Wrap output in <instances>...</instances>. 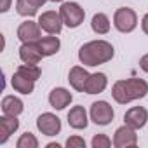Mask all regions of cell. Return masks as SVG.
I'll use <instances>...</instances> for the list:
<instances>
[{"mask_svg": "<svg viewBox=\"0 0 148 148\" xmlns=\"http://www.w3.org/2000/svg\"><path fill=\"white\" fill-rule=\"evenodd\" d=\"M71 99H73L71 92L68 89H64V87H56V89H52L49 92V103L56 110H64L71 103Z\"/></svg>", "mask_w": 148, "mask_h": 148, "instance_id": "obj_13", "label": "cell"}, {"mask_svg": "<svg viewBox=\"0 0 148 148\" xmlns=\"http://www.w3.org/2000/svg\"><path fill=\"white\" fill-rule=\"evenodd\" d=\"M16 11L19 16H26V18H32L37 14V7L32 5L28 0H16Z\"/></svg>", "mask_w": 148, "mask_h": 148, "instance_id": "obj_22", "label": "cell"}, {"mask_svg": "<svg viewBox=\"0 0 148 148\" xmlns=\"http://www.w3.org/2000/svg\"><path fill=\"white\" fill-rule=\"evenodd\" d=\"M28 2H30L32 5H35V7L38 9V7H42V5H44V4L47 2V0H28Z\"/></svg>", "mask_w": 148, "mask_h": 148, "instance_id": "obj_28", "label": "cell"}, {"mask_svg": "<svg viewBox=\"0 0 148 148\" xmlns=\"http://www.w3.org/2000/svg\"><path fill=\"white\" fill-rule=\"evenodd\" d=\"M47 148H59V145H58V143H49Z\"/></svg>", "mask_w": 148, "mask_h": 148, "instance_id": "obj_30", "label": "cell"}, {"mask_svg": "<svg viewBox=\"0 0 148 148\" xmlns=\"http://www.w3.org/2000/svg\"><path fill=\"white\" fill-rule=\"evenodd\" d=\"M37 44H38V47H40V51H42L44 56H52V54H56V52L59 51V47H61L59 38H58V37H52V35L40 38Z\"/></svg>", "mask_w": 148, "mask_h": 148, "instance_id": "obj_19", "label": "cell"}, {"mask_svg": "<svg viewBox=\"0 0 148 148\" xmlns=\"http://www.w3.org/2000/svg\"><path fill=\"white\" fill-rule=\"evenodd\" d=\"M138 145V134L136 129H132L131 125H122L115 131L113 134V146L115 148H131Z\"/></svg>", "mask_w": 148, "mask_h": 148, "instance_id": "obj_7", "label": "cell"}, {"mask_svg": "<svg viewBox=\"0 0 148 148\" xmlns=\"http://www.w3.org/2000/svg\"><path fill=\"white\" fill-rule=\"evenodd\" d=\"M148 94V84L143 79L117 80L112 87V96L119 105H127L134 99H141Z\"/></svg>", "mask_w": 148, "mask_h": 148, "instance_id": "obj_2", "label": "cell"}, {"mask_svg": "<svg viewBox=\"0 0 148 148\" xmlns=\"http://www.w3.org/2000/svg\"><path fill=\"white\" fill-rule=\"evenodd\" d=\"M59 14H61L63 23L68 28H77V26H80L84 23V18H86L84 9L77 2H64V4H61Z\"/></svg>", "mask_w": 148, "mask_h": 148, "instance_id": "obj_3", "label": "cell"}, {"mask_svg": "<svg viewBox=\"0 0 148 148\" xmlns=\"http://www.w3.org/2000/svg\"><path fill=\"white\" fill-rule=\"evenodd\" d=\"M16 71L21 73V75H25V77H28V79H32V80H38L40 75H42V71H40V68L37 64H26V63L18 66Z\"/></svg>", "mask_w": 148, "mask_h": 148, "instance_id": "obj_21", "label": "cell"}, {"mask_svg": "<svg viewBox=\"0 0 148 148\" xmlns=\"http://www.w3.org/2000/svg\"><path fill=\"white\" fill-rule=\"evenodd\" d=\"M38 25L44 32H47L49 35H58L61 33L63 30V19H61V14L56 12V11H45L40 14L38 18Z\"/></svg>", "mask_w": 148, "mask_h": 148, "instance_id": "obj_6", "label": "cell"}, {"mask_svg": "<svg viewBox=\"0 0 148 148\" xmlns=\"http://www.w3.org/2000/svg\"><path fill=\"white\" fill-rule=\"evenodd\" d=\"M16 146H18V148H37V146H38V139L35 138V134L25 132V134H21V138L18 139Z\"/></svg>", "mask_w": 148, "mask_h": 148, "instance_id": "obj_23", "label": "cell"}, {"mask_svg": "<svg viewBox=\"0 0 148 148\" xmlns=\"http://www.w3.org/2000/svg\"><path fill=\"white\" fill-rule=\"evenodd\" d=\"M108 86V79L105 73H92L87 79V84H86V92L87 94H99L106 89Z\"/></svg>", "mask_w": 148, "mask_h": 148, "instance_id": "obj_16", "label": "cell"}, {"mask_svg": "<svg viewBox=\"0 0 148 148\" xmlns=\"http://www.w3.org/2000/svg\"><path fill=\"white\" fill-rule=\"evenodd\" d=\"M51 2H63V0H51Z\"/></svg>", "mask_w": 148, "mask_h": 148, "instance_id": "obj_31", "label": "cell"}, {"mask_svg": "<svg viewBox=\"0 0 148 148\" xmlns=\"http://www.w3.org/2000/svg\"><path fill=\"white\" fill-rule=\"evenodd\" d=\"M66 146L68 148H86V141L80 136H70L66 139Z\"/></svg>", "mask_w": 148, "mask_h": 148, "instance_id": "obj_25", "label": "cell"}, {"mask_svg": "<svg viewBox=\"0 0 148 148\" xmlns=\"http://www.w3.org/2000/svg\"><path fill=\"white\" fill-rule=\"evenodd\" d=\"M113 25L119 32L122 33H131L138 26V16L132 9L129 7H120L113 14Z\"/></svg>", "mask_w": 148, "mask_h": 148, "instance_id": "obj_4", "label": "cell"}, {"mask_svg": "<svg viewBox=\"0 0 148 148\" xmlns=\"http://www.w3.org/2000/svg\"><path fill=\"white\" fill-rule=\"evenodd\" d=\"M18 127H19L18 117L5 115V113H4V117H0V145H4L11 138V134H14L18 131Z\"/></svg>", "mask_w": 148, "mask_h": 148, "instance_id": "obj_14", "label": "cell"}, {"mask_svg": "<svg viewBox=\"0 0 148 148\" xmlns=\"http://www.w3.org/2000/svg\"><path fill=\"white\" fill-rule=\"evenodd\" d=\"M68 124L71 129H86L89 120H87V112L84 106H73L68 112Z\"/></svg>", "mask_w": 148, "mask_h": 148, "instance_id": "obj_15", "label": "cell"}, {"mask_svg": "<svg viewBox=\"0 0 148 148\" xmlns=\"http://www.w3.org/2000/svg\"><path fill=\"white\" fill-rule=\"evenodd\" d=\"M11 84H12L14 91L21 92V94H32V92H33V89H35V80H32V79H28V77L21 75V73H18V71L12 75Z\"/></svg>", "mask_w": 148, "mask_h": 148, "instance_id": "obj_17", "label": "cell"}, {"mask_svg": "<svg viewBox=\"0 0 148 148\" xmlns=\"http://www.w3.org/2000/svg\"><path fill=\"white\" fill-rule=\"evenodd\" d=\"M141 28H143V32L148 35V12L143 16V19H141Z\"/></svg>", "mask_w": 148, "mask_h": 148, "instance_id": "obj_27", "label": "cell"}, {"mask_svg": "<svg viewBox=\"0 0 148 148\" xmlns=\"http://www.w3.org/2000/svg\"><path fill=\"white\" fill-rule=\"evenodd\" d=\"M91 28H92V32L98 33V35L108 33V32H110V19H108V16L103 14V12L94 14V16H92V21H91Z\"/></svg>", "mask_w": 148, "mask_h": 148, "instance_id": "obj_20", "label": "cell"}, {"mask_svg": "<svg viewBox=\"0 0 148 148\" xmlns=\"http://www.w3.org/2000/svg\"><path fill=\"white\" fill-rule=\"evenodd\" d=\"M9 7H11V0H2V12H7L9 11Z\"/></svg>", "mask_w": 148, "mask_h": 148, "instance_id": "obj_29", "label": "cell"}, {"mask_svg": "<svg viewBox=\"0 0 148 148\" xmlns=\"http://www.w3.org/2000/svg\"><path fill=\"white\" fill-rule=\"evenodd\" d=\"M92 148H110L112 146V139L106 134H96L92 138Z\"/></svg>", "mask_w": 148, "mask_h": 148, "instance_id": "obj_24", "label": "cell"}, {"mask_svg": "<svg viewBox=\"0 0 148 148\" xmlns=\"http://www.w3.org/2000/svg\"><path fill=\"white\" fill-rule=\"evenodd\" d=\"M124 120L132 129H143L145 124H146V120H148V112L143 106H132V108H129L125 112Z\"/></svg>", "mask_w": 148, "mask_h": 148, "instance_id": "obj_10", "label": "cell"}, {"mask_svg": "<svg viewBox=\"0 0 148 148\" xmlns=\"http://www.w3.org/2000/svg\"><path fill=\"white\" fill-rule=\"evenodd\" d=\"M19 58L26 64H38L40 59L44 58V54L37 42H30V44H23L19 47Z\"/></svg>", "mask_w": 148, "mask_h": 148, "instance_id": "obj_11", "label": "cell"}, {"mask_svg": "<svg viewBox=\"0 0 148 148\" xmlns=\"http://www.w3.org/2000/svg\"><path fill=\"white\" fill-rule=\"evenodd\" d=\"M37 129L45 136H56L61 131V120L54 113H42L37 119Z\"/></svg>", "mask_w": 148, "mask_h": 148, "instance_id": "obj_8", "label": "cell"}, {"mask_svg": "<svg viewBox=\"0 0 148 148\" xmlns=\"http://www.w3.org/2000/svg\"><path fill=\"white\" fill-rule=\"evenodd\" d=\"M113 108L106 101H96L91 105V120L96 125H108L113 120Z\"/></svg>", "mask_w": 148, "mask_h": 148, "instance_id": "obj_5", "label": "cell"}, {"mask_svg": "<svg viewBox=\"0 0 148 148\" xmlns=\"http://www.w3.org/2000/svg\"><path fill=\"white\" fill-rule=\"evenodd\" d=\"M23 110H25V105H23V101L19 98H16V96H5L2 99V112L5 115L18 117L19 113H23Z\"/></svg>", "mask_w": 148, "mask_h": 148, "instance_id": "obj_18", "label": "cell"}, {"mask_svg": "<svg viewBox=\"0 0 148 148\" xmlns=\"http://www.w3.org/2000/svg\"><path fill=\"white\" fill-rule=\"evenodd\" d=\"M87 79H89V71L82 66H73L68 73V82L70 86L79 91V92H84L86 91V84H87Z\"/></svg>", "mask_w": 148, "mask_h": 148, "instance_id": "obj_12", "label": "cell"}, {"mask_svg": "<svg viewBox=\"0 0 148 148\" xmlns=\"http://www.w3.org/2000/svg\"><path fill=\"white\" fill-rule=\"evenodd\" d=\"M115 51L113 45L106 40H91L84 44L79 51V59L86 66H98L103 63H108L113 58Z\"/></svg>", "mask_w": 148, "mask_h": 148, "instance_id": "obj_1", "label": "cell"}, {"mask_svg": "<svg viewBox=\"0 0 148 148\" xmlns=\"http://www.w3.org/2000/svg\"><path fill=\"white\" fill-rule=\"evenodd\" d=\"M139 68H141L143 71H146V73H148V54H145V56L139 59Z\"/></svg>", "mask_w": 148, "mask_h": 148, "instance_id": "obj_26", "label": "cell"}, {"mask_svg": "<svg viewBox=\"0 0 148 148\" xmlns=\"http://www.w3.org/2000/svg\"><path fill=\"white\" fill-rule=\"evenodd\" d=\"M18 38L23 44H30V42H38L42 38V28L38 23L35 21H25L19 25L18 28Z\"/></svg>", "mask_w": 148, "mask_h": 148, "instance_id": "obj_9", "label": "cell"}]
</instances>
